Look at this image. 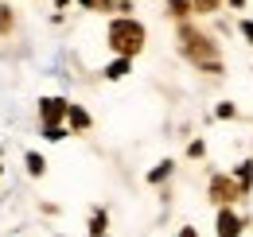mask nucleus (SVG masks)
<instances>
[{
    "instance_id": "nucleus-6",
    "label": "nucleus",
    "mask_w": 253,
    "mask_h": 237,
    "mask_svg": "<svg viewBox=\"0 0 253 237\" xmlns=\"http://www.w3.org/2000/svg\"><path fill=\"white\" fill-rule=\"evenodd\" d=\"M66 120H70V128H78V132L90 128V113H86L82 105H70V109H66Z\"/></svg>"
},
{
    "instance_id": "nucleus-21",
    "label": "nucleus",
    "mask_w": 253,
    "mask_h": 237,
    "mask_svg": "<svg viewBox=\"0 0 253 237\" xmlns=\"http://www.w3.org/2000/svg\"><path fill=\"white\" fill-rule=\"evenodd\" d=\"M230 8H246V0H230Z\"/></svg>"
},
{
    "instance_id": "nucleus-16",
    "label": "nucleus",
    "mask_w": 253,
    "mask_h": 237,
    "mask_svg": "<svg viewBox=\"0 0 253 237\" xmlns=\"http://www.w3.org/2000/svg\"><path fill=\"white\" fill-rule=\"evenodd\" d=\"M222 0H195V12H214Z\"/></svg>"
},
{
    "instance_id": "nucleus-13",
    "label": "nucleus",
    "mask_w": 253,
    "mask_h": 237,
    "mask_svg": "<svg viewBox=\"0 0 253 237\" xmlns=\"http://www.w3.org/2000/svg\"><path fill=\"white\" fill-rule=\"evenodd\" d=\"M8 31H12V8L0 4V35H8Z\"/></svg>"
},
{
    "instance_id": "nucleus-18",
    "label": "nucleus",
    "mask_w": 253,
    "mask_h": 237,
    "mask_svg": "<svg viewBox=\"0 0 253 237\" xmlns=\"http://www.w3.org/2000/svg\"><path fill=\"white\" fill-rule=\"evenodd\" d=\"M43 136H47V140H66V128L63 124H59V128H43Z\"/></svg>"
},
{
    "instance_id": "nucleus-9",
    "label": "nucleus",
    "mask_w": 253,
    "mask_h": 237,
    "mask_svg": "<svg viewBox=\"0 0 253 237\" xmlns=\"http://www.w3.org/2000/svg\"><path fill=\"white\" fill-rule=\"evenodd\" d=\"M191 12H195V0H168V16H175V20H187Z\"/></svg>"
},
{
    "instance_id": "nucleus-17",
    "label": "nucleus",
    "mask_w": 253,
    "mask_h": 237,
    "mask_svg": "<svg viewBox=\"0 0 253 237\" xmlns=\"http://www.w3.org/2000/svg\"><path fill=\"white\" fill-rule=\"evenodd\" d=\"M78 4H82V8H101V12L113 8V0H78Z\"/></svg>"
},
{
    "instance_id": "nucleus-4",
    "label": "nucleus",
    "mask_w": 253,
    "mask_h": 237,
    "mask_svg": "<svg viewBox=\"0 0 253 237\" xmlns=\"http://www.w3.org/2000/svg\"><path fill=\"white\" fill-rule=\"evenodd\" d=\"M66 109H70L66 97H43V101H39V120H43V128H59V120H66Z\"/></svg>"
},
{
    "instance_id": "nucleus-5",
    "label": "nucleus",
    "mask_w": 253,
    "mask_h": 237,
    "mask_svg": "<svg viewBox=\"0 0 253 237\" xmlns=\"http://www.w3.org/2000/svg\"><path fill=\"white\" fill-rule=\"evenodd\" d=\"M242 234V218L234 214V206H218V237H238Z\"/></svg>"
},
{
    "instance_id": "nucleus-22",
    "label": "nucleus",
    "mask_w": 253,
    "mask_h": 237,
    "mask_svg": "<svg viewBox=\"0 0 253 237\" xmlns=\"http://www.w3.org/2000/svg\"><path fill=\"white\" fill-rule=\"evenodd\" d=\"M55 4H59V8H66V4H70V0H55Z\"/></svg>"
},
{
    "instance_id": "nucleus-1",
    "label": "nucleus",
    "mask_w": 253,
    "mask_h": 237,
    "mask_svg": "<svg viewBox=\"0 0 253 237\" xmlns=\"http://www.w3.org/2000/svg\"><path fill=\"white\" fill-rule=\"evenodd\" d=\"M179 47H183V55H187L199 70H207V74H222V59H218V47H214L211 35H203L199 28L183 24V28H179Z\"/></svg>"
},
{
    "instance_id": "nucleus-8",
    "label": "nucleus",
    "mask_w": 253,
    "mask_h": 237,
    "mask_svg": "<svg viewBox=\"0 0 253 237\" xmlns=\"http://www.w3.org/2000/svg\"><path fill=\"white\" fill-rule=\"evenodd\" d=\"M238 187H242V195H250V191H253V159L238 163Z\"/></svg>"
},
{
    "instance_id": "nucleus-11",
    "label": "nucleus",
    "mask_w": 253,
    "mask_h": 237,
    "mask_svg": "<svg viewBox=\"0 0 253 237\" xmlns=\"http://www.w3.org/2000/svg\"><path fill=\"white\" fill-rule=\"evenodd\" d=\"M24 159H28V171H32V175H43V171H47V159H43L39 152H28Z\"/></svg>"
},
{
    "instance_id": "nucleus-19",
    "label": "nucleus",
    "mask_w": 253,
    "mask_h": 237,
    "mask_svg": "<svg viewBox=\"0 0 253 237\" xmlns=\"http://www.w3.org/2000/svg\"><path fill=\"white\" fill-rule=\"evenodd\" d=\"M238 28H242V35H246V39H250V43H253V20H242Z\"/></svg>"
},
{
    "instance_id": "nucleus-24",
    "label": "nucleus",
    "mask_w": 253,
    "mask_h": 237,
    "mask_svg": "<svg viewBox=\"0 0 253 237\" xmlns=\"http://www.w3.org/2000/svg\"><path fill=\"white\" fill-rule=\"evenodd\" d=\"M0 171H4V167H0Z\"/></svg>"
},
{
    "instance_id": "nucleus-20",
    "label": "nucleus",
    "mask_w": 253,
    "mask_h": 237,
    "mask_svg": "<svg viewBox=\"0 0 253 237\" xmlns=\"http://www.w3.org/2000/svg\"><path fill=\"white\" fill-rule=\"evenodd\" d=\"M179 237H199V230H195V226H183V230H179Z\"/></svg>"
},
{
    "instance_id": "nucleus-12",
    "label": "nucleus",
    "mask_w": 253,
    "mask_h": 237,
    "mask_svg": "<svg viewBox=\"0 0 253 237\" xmlns=\"http://www.w3.org/2000/svg\"><path fill=\"white\" fill-rule=\"evenodd\" d=\"M105 226H109L105 210H94V218H90V237H94V234H105Z\"/></svg>"
},
{
    "instance_id": "nucleus-15",
    "label": "nucleus",
    "mask_w": 253,
    "mask_h": 237,
    "mask_svg": "<svg viewBox=\"0 0 253 237\" xmlns=\"http://www.w3.org/2000/svg\"><path fill=\"white\" fill-rule=\"evenodd\" d=\"M214 117H218V120H230V117H238V109H234L230 101H222L218 109H214Z\"/></svg>"
},
{
    "instance_id": "nucleus-14",
    "label": "nucleus",
    "mask_w": 253,
    "mask_h": 237,
    "mask_svg": "<svg viewBox=\"0 0 253 237\" xmlns=\"http://www.w3.org/2000/svg\"><path fill=\"white\" fill-rule=\"evenodd\" d=\"M187 156H191V159H203V156H207V140H191Z\"/></svg>"
},
{
    "instance_id": "nucleus-3",
    "label": "nucleus",
    "mask_w": 253,
    "mask_h": 237,
    "mask_svg": "<svg viewBox=\"0 0 253 237\" xmlns=\"http://www.w3.org/2000/svg\"><path fill=\"white\" fill-rule=\"evenodd\" d=\"M211 198H214L218 206H234V202L242 198L238 179H234V175H211Z\"/></svg>"
},
{
    "instance_id": "nucleus-2",
    "label": "nucleus",
    "mask_w": 253,
    "mask_h": 237,
    "mask_svg": "<svg viewBox=\"0 0 253 237\" xmlns=\"http://www.w3.org/2000/svg\"><path fill=\"white\" fill-rule=\"evenodd\" d=\"M109 51L117 55V59H136L140 51H144V28L136 24V20H128V16H117L113 24H109Z\"/></svg>"
},
{
    "instance_id": "nucleus-7",
    "label": "nucleus",
    "mask_w": 253,
    "mask_h": 237,
    "mask_svg": "<svg viewBox=\"0 0 253 237\" xmlns=\"http://www.w3.org/2000/svg\"><path fill=\"white\" fill-rule=\"evenodd\" d=\"M128 66H132V59H113L109 66H105V78H109V82H121V78L128 74Z\"/></svg>"
},
{
    "instance_id": "nucleus-23",
    "label": "nucleus",
    "mask_w": 253,
    "mask_h": 237,
    "mask_svg": "<svg viewBox=\"0 0 253 237\" xmlns=\"http://www.w3.org/2000/svg\"><path fill=\"white\" fill-rule=\"evenodd\" d=\"M94 237H109V234H94Z\"/></svg>"
},
{
    "instance_id": "nucleus-10",
    "label": "nucleus",
    "mask_w": 253,
    "mask_h": 237,
    "mask_svg": "<svg viewBox=\"0 0 253 237\" xmlns=\"http://www.w3.org/2000/svg\"><path fill=\"white\" fill-rule=\"evenodd\" d=\"M171 167H175V163H171V159H160L156 167H152V171H148V183H164V179L171 175Z\"/></svg>"
}]
</instances>
